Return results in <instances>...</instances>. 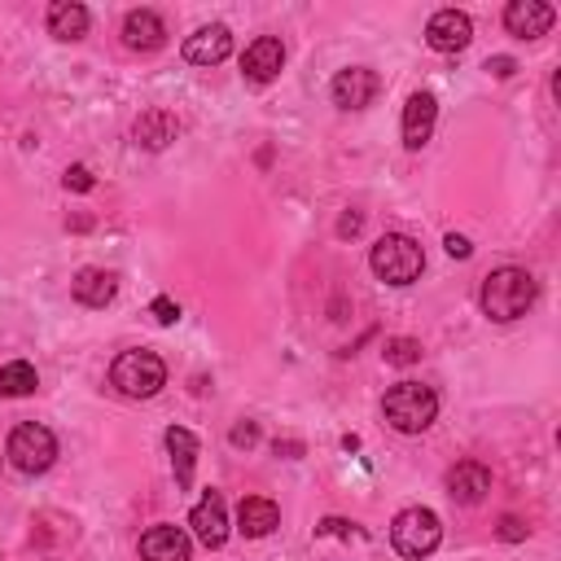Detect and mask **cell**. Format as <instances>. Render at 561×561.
Listing matches in <instances>:
<instances>
[{
  "label": "cell",
  "instance_id": "6",
  "mask_svg": "<svg viewBox=\"0 0 561 561\" xmlns=\"http://www.w3.org/2000/svg\"><path fill=\"white\" fill-rule=\"evenodd\" d=\"M4 456L22 473H44L57 460V438H53V430H44L35 421H22V425H13L9 443H4Z\"/></svg>",
  "mask_w": 561,
  "mask_h": 561
},
{
  "label": "cell",
  "instance_id": "25",
  "mask_svg": "<svg viewBox=\"0 0 561 561\" xmlns=\"http://www.w3.org/2000/svg\"><path fill=\"white\" fill-rule=\"evenodd\" d=\"M61 184L75 188V193H88V188H92V171H88V167H70V171L61 175Z\"/></svg>",
  "mask_w": 561,
  "mask_h": 561
},
{
  "label": "cell",
  "instance_id": "20",
  "mask_svg": "<svg viewBox=\"0 0 561 561\" xmlns=\"http://www.w3.org/2000/svg\"><path fill=\"white\" fill-rule=\"evenodd\" d=\"M175 131H180V123H175V114H167V110H145V114L136 118V145H145V149L171 145Z\"/></svg>",
  "mask_w": 561,
  "mask_h": 561
},
{
  "label": "cell",
  "instance_id": "26",
  "mask_svg": "<svg viewBox=\"0 0 561 561\" xmlns=\"http://www.w3.org/2000/svg\"><path fill=\"white\" fill-rule=\"evenodd\" d=\"M443 245H447V254H451V259H469V254H473L469 237H460V232H447V241H443Z\"/></svg>",
  "mask_w": 561,
  "mask_h": 561
},
{
  "label": "cell",
  "instance_id": "27",
  "mask_svg": "<svg viewBox=\"0 0 561 561\" xmlns=\"http://www.w3.org/2000/svg\"><path fill=\"white\" fill-rule=\"evenodd\" d=\"M486 70H491L495 79H508V75L517 70V61H513V57H486Z\"/></svg>",
  "mask_w": 561,
  "mask_h": 561
},
{
  "label": "cell",
  "instance_id": "30",
  "mask_svg": "<svg viewBox=\"0 0 561 561\" xmlns=\"http://www.w3.org/2000/svg\"><path fill=\"white\" fill-rule=\"evenodd\" d=\"M320 535H351V522H342V517H324V522H320Z\"/></svg>",
  "mask_w": 561,
  "mask_h": 561
},
{
  "label": "cell",
  "instance_id": "23",
  "mask_svg": "<svg viewBox=\"0 0 561 561\" xmlns=\"http://www.w3.org/2000/svg\"><path fill=\"white\" fill-rule=\"evenodd\" d=\"M381 355H386V364L408 368V364H416V359H421V342H416V337H390V342L381 346Z\"/></svg>",
  "mask_w": 561,
  "mask_h": 561
},
{
  "label": "cell",
  "instance_id": "2",
  "mask_svg": "<svg viewBox=\"0 0 561 561\" xmlns=\"http://www.w3.org/2000/svg\"><path fill=\"white\" fill-rule=\"evenodd\" d=\"M381 416L399 430V434H421L434 425L438 416V394L421 381H394L381 399Z\"/></svg>",
  "mask_w": 561,
  "mask_h": 561
},
{
  "label": "cell",
  "instance_id": "11",
  "mask_svg": "<svg viewBox=\"0 0 561 561\" xmlns=\"http://www.w3.org/2000/svg\"><path fill=\"white\" fill-rule=\"evenodd\" d=\"M552 22H557V9L543 0H508V9H504V26L517 39H539Z\"/></svg>",
  "mask_w": 561,
  "mask_h": 561
},
{
  "label": "cell",
  "instance_id": "17",
  "mask_svg": "<svg viewBox=\"0 0 561 561\" xmlns=\"http://www.w3.org/2000/svg\"><path fill=\"white\" fill-rule=\"evenodd\" d=\"M280 526V508L272 504V500H263V495H245L241 500V508H237V530L245 535V539H263V535H272Z\"/></svg>",
  "mask_w": 561,
  "mask_h": 561
},
{
  "label": "cell",
  "instance_id": "12",
  "mask_svg": "<svg viewBox=\"0 0 561 561\" xmlns=\"http://www.w3.org/2000/svg\"><path fill=\"white\" fill-rule=\"evenodd\" d=\"M228 53H232V31H228L224 22L197 26V31L184 39V61H193V66H219Z\"/></svg>",
  "mask_w": 561,
  "mask_h": 561
},
{
  "label": "cell",
  "instance_id": "29",
  "mask_svg": "<svg viewBox=\"0 0 561 561\" xmlns=\"http://www.w3.org/2000/svg\"><path fill=\"white\" fill-rule=\"evenodd\" d=\"M500 535H504V539H522V535H526V522H522V517H504V522H500Z\"/></svg>",
  "mask_w": 561,
  "mask_h": 561
},
{
  "label": "cell",
  "instance_id": "21",
  "mask_svg": "<svg viewBox=\"0 0 561 561\" xmlns=\"http://www.w3.org/2000/svg\"><path fill=\"white\" fill-rule=\"evenodd\" d=\"M167 451H171L175 482L188 486V482H193V460H197V438H193L184 425H171V430H167Z\"/></svg>",
  "mask_w": 561,
  "mask_h": 561
},
{
  "label": "cell",
  "instance_id": "8",
  "mask_svg": "<svg viewBox=\"0 0 561 561\" xmlns=\"http://www.w3.org/2000/svg\"><path fill=\"white\" fill-rule=\"evenodd\" d=\"M285 70V44L276 35H259L245 53H241V75L250 83H272Z\"/></svg>",
  "mask_w": 561,
  "mask_h": 561
},
{
  "label": "cell",
  "instance_id": "18",
  "mask_svg": "<svg viewBox=\"0 0 561 561\" xmlns=\"http://www.w3.org/2000/svg\"><path fill=\"white\" fill-rule=\"evenodd\" d=\"M70 294H75V302H83V307H105V302H114L118 280H114L105 267H83V272H75Z\"/></svg>",
  "mask_w": 561,
  "mask_h": 561
},
{
  "label": "cell",
  "instance_id": "9",
  "mask_svg": "<svg viewBox=\"0 0 561 561\" xmlns=\"http://www.w3.org/2000/svg\"><path fill=\"white\" fill-rule=\"evenodd\" d=\"M377 88L381 83H377V75L368 66H346V70L333 75V88L329 92H333V105L337 110H364L377 96Z\"/></svg>",
  "mask_w": 561,
  "mask_h": 561
},
{
  "label": "cell",
  "instance_id": "15",
  "mask_svg": "<svg viewBox=\"0 0 561 561\" xmlns=\"http://www.w3.org/2000/svg\"><path fill=\"white\" fill-rule=\"evenodd\" d=\"M188 552H193V543H188V535L180 530V526H149L145 535H140V557L145 561H188Z\"/></svg>",
  "mask_w": 561,
  "mask_h": 561
},
{
  "label": "cell",
  "instance_id": "14",
  "mask_svg": "<svg viewBox=\"0 0 561 561\" xmlns=\"http://www.w3.org/2000/svg\"><path fill=\"white\" fill-rule=\"evenodd\" d=\"M491 491V469L482 460H460L447 469V495L456 504H478Z\"/></svg>",
  "mask_w": 561,
  "mask_h": 561
},
{
  "label": "cell",
  "instance_id": "4",
  "mask_svg": "<svg viewBox=\"0 0 561 561\" xmlns=\"http://www.w3.org/2000/svg\"><path fill=\"white\" fill-rule=\"evenodd\" d=\"M110 386L127 399H153L167 386V364L153 351H123L110 364Z\"/></svg>",
  "mask_w": 561,
  "mask_h": 561
},
{
  "label": "cell",
  "instance_id": "7",
  "mask_svg": "<svg viewBox=\"0 0 561 561\" xmlns=\"http://www.w3.org/2000/svg\"><path fill=\"white\" fill-rule=\"evenodd\" d=\"M469 39H473V22L460 9H438L425 22V44L434 53H460V48H469Z\"/></svg>",
  "mask_w": 561,
  "mask_h": 561
},
{
  "label": "cell",
  "instance_id": "16",
  "mask_svg": "<svg viewBox=\"0 0 561 561\" xmlns=\"http://www.w3.org/2000/svg\"><path fill=\"white\" fill-rule=\"evenodd\" d=\"M434 118H438V101L430 92H412L408 105H403V145L408 149H421L434 131Z\"/></svg>",
  "mask_w": 561,
  "mask_h": 561
},
{
  "label": "cell",
  "instance_id": "19",
  "mask_svg": "<svg viewBox=\"0 0 561 561\" xmlns=\"http://www.w3.org/2000/svg\"><path fill=\"white\" fill-rule=\"evenodd\" d=\"M88 9L79 4V0H57L53 9H48V31L57 35V39H83L88 35Z\"/></svg>",
  "mask_w": 561,
  "mask_h": 561
},
{
  "label": "cell",
  "instance_id": "10",
  "mask_svg": "<svg viewBox=\"0 0 561 561\" xmlns=\"http://www.w3.org/2000/svg\"><path fill=\"white\" fill-rule=\"evenodd\" d=\"M188 526H193V535H197L206 548H224V539H228V508H224V495H219V491H206V495L193 504Z\"/></svg>",
  "mask_w": 561,
  "mask_h": 561
},
{
  "label": "cell",
  "instance_id": "31",
  "mask_svg": "<svg viewBox=\"0 0 561 561\" xmlns=\"http://www.w3.org/2000/svg\"><path fill=\"white\" fill-rule=\"evenodd\" d=\"M359 232V215L351 210V215H342V224H337V237H355Z\"/></svg>",
  "mask_w": 561,
  "mask_h": 561
},
{
  "label": "cell",
  "instance_id": "5",
  "mask_svg": "<svg viewBox=\"0 0 561 561\" xmlns=\"http://www.w3.org/2000/svg\"><path fill=\"white\" fill-rule=\"evenodd\" d=\"M443 539V522L434 508H403L394 522H390V543L399 557H430Z\"/></svg>",
  "mask_w": 561,
  "mask_h": 561
},
{
  "label": "cell",
  "instance_id": "13",
  "mask_svg": "<svg viewBox=\"0 0 561 561\" xmlns=\"http://www.w3.org/2000/svg\"><path fill=\"white\" fill-rule=\"evenodd\" d=\"M123 44L131 53H158L167 44V22L153 9H131L123 18Z\"/></svg>",
  "mask_w": 561,
  "mask_h": 561
},
{
  "label": "cell",
  "instance_id": "28",
  "mask_svg": "<svg viewBox=\"0 0 561 561\" xmlns=\"http://www.w3.org/2000/svg\"><path fill=\"white\" fill-rule=\"evenodd\" d=\"M232 443H237V447H250V443H259V430L245 421V425H237V430H232Z\"/></svg>",
  "mask_w": 561,
  "mask_h": 561
},
{
  "label": "cell",
  "instance_id": "22",
  "mask_svg": "<svg viewBox=\"0 0 561 561\" xmlns=\"http://www.w3.org/2000/svg\"><path fill=\"white\" fill-rule=\"evenodd\" d=\"M35 386H39V377H35V368H31L26 359H9V364L0 368V394H4V399L35 394Z\"/></svg>",
  "mask_w": 561,
  "mask_h": 561
},
{
  "label": "cell",
  "instance_id": "3",
  "mask_svg": "<svg viewBox=\"0 0 561 561\" xmlns=\"http://www.w3.org/2000/svg\"><path fill=\"white\" fill-rule=\"evenodd\" d=\"M368 263H373L377 280H386V285H412V280L425 272V254H421V245H416L412 237H403V232H386V237H377Z\"/></svg>",
  "mask_w": 561,
  "mask_h": 561
},
{
  "label": "cell",
  "instance_id": "24",
  "mask_svg": "<svg viewBox=\"0 0 561 561\" xmlns=\"http://www.w3.org/2000/svg\"><path fill=\"white\" fill-rule=\"evenodd\" d=\"M149 316H153L158 324H175V320H180V307H175L171 298H153V302H149Z\"/></svg>",
  "mask_w": 561,
  "mask_h": 561
},
{
  "label": "cell",
  "instance_id": "1",
  "mask_svg": "<svg viewBox=\"0 0 561 561\" xmlns=\"http://www.w3.org/2000/svg\"><path fill=\"white\" fill-rule=\"evenodd\" d=\"M535 298H539V285H535V276L526 267H495L482 280V294H478L486 320H495V324L522 320L535 307Z\"/></svg>",
  "mask_w": 561,
  "mask_h": 561
}]
</instances>
